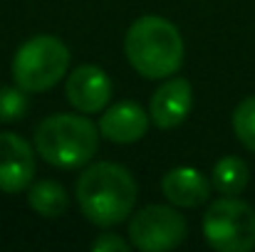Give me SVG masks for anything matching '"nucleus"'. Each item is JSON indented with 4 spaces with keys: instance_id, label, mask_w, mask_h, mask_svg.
I'll list each match as a JSON object with an SVG mask.
<instances>
[{
    "instance_id": "0eeeda50",
    "label": "nucleus",
    "mask_w": 255,
    "mask_h": 252,
    "mask_svg": "<svg viewBox=\"0 0 255 252\" xmlns=\"http://www.w3.org/2000/svg\"><path fill=\"white\" fill-rule=\"evenodd\" d=\"M35 178L32 146L17 134H0V190L7 195L22 193Z\"/></svg>"
},
{
    "instance_id": "6e6552de",
    "label": "nucleus",
    "mask_w": 255,
    "mask_h": 252,
    "mask_svg": "<svg viewBox=\"0 0 255 252\" xmlns=\"http://www.w3.org/2000/svg\"><path fill=\"white\" fill-rule=\"evenodd\" d=\"M67 99L82 114L102 111L112 99V80L104 70L94 65H82L67 77Z\"/></svg>"
},
{
    "instance_id": "1a4fd4ad",
    "label": "nucleus",
    "mask_w": 255,
    "mask_h": 252,
    "mask_svg": "<svg viewBox=\"0 0 255 252\" xmlns=\"http://www.w3.org/2000/svg\"><path fill=\"white\" fill-rule=\"evenodd\" d=\"M193 106V89L183 77H173L164 82L151 96L149 116L159 129H176L186 121Z\"/></svg>"
},
{
    "instance_id": "4468645a",
    "label": "nucleus",
    "mask_w": 255,
    "mask_h": 252,
    "mask_svg": "<svg viewBox=\"0 0 255 252\" xmlns=\"http://www.w3.org/2000/svg\"><path fill=\"white\" fill-rule=\"evenodd\" d=\"M233 131L238 141L255 154V94L243 99L233 111Z\"/></svg>"
},
{
    "instance_id": "f8f14e48",
    "label": "nucleus",
    "mask_w": 255,
    "mask_h": 252,
    "mask_svg": "<svg viewBox=\"0 0 255 252\" xmlns=\"http://www.w3.org/2000/svg\"><path fill=\"white\" fill-rule=\"evenodd\" d=\"M27 200H30V208L37 213V215H45V218H57L67 210V193L60 183L55 180H40L30 188L27 193Z\"/></svg>"
},
{
    "instance_id": "423d86ee",
    "label": "nucleus",
    "mask_w": 255,
    "mask_h": 252,
    "mask_svg": "<svg viewBox=\"0 0 255 252\" xmlns=\"http://www.w3.org/2000/svg\"><path fill=\"white\" fill-rule=\"evenodd\" d=\"M129 240L144 252L173 250L186 240V220L169 205H146L131 218Z\"/></svg>"
},
{
    "instance_id": "dca6fc26",
    "label": "nucleus",
    "mask_w": 255,
    "mask_h": 252,
    "mask_svg": "<svg viewBox=\"0 0 255 252\" xmlns=\"http://www.w3.org/2000/svg\"><path fill=\"white\" fill-rule=\"evenodd\" d=\"M92 250L94 252H129V245H127L119 235L107 233V235H102V238H97V240H94Z\"/></svg>"
},
{
    "instance_id": "39448f33",
    "label": "nucleus",
    "mask_w": 255,
    "mask_h": 252,
    "mask_svg": "<svg viewBox=\"0 0 255 252\" xmlns=\"http://www.w3.org/2000/svg\"><path fill=\"white\" fill-rule=\"evenodd\" d=\"M203 235L218 252H251L255 248V208L233 198H218L203 215Z\"/></svg>"
},
{
    "instance_id": "f257e3e1",
    "label": "nucleus",
    "mask_w": 255,
    "mask_h": 252,
    "mask_svg": "<svg viewBox=\"0 0 255 252\" xmlns=\"http://www.w3.org/2000/svg\"><path fill=\"white\" fill-rule=\"evenodd\" d=\"M77 203L89 223L99 228L119 225L136 203V180L119 164H94L77 180Z\"/></svg>"
},
{
    "instance_id": "ddd939ff",
    "label": "nucleus",
    "mask_w": 255,
    "mask_h": 252,
    "mask_svg": "<svg viewBox=\"0 0 255 252\" xmlns=\"http://www.w3.org/2000/svg\"><path fill=\"white\" fill-rule=\"evenodd\" d=\"M248 178H251V173H248L246 161H241L238 156H226L213 166L211 183L223 195H238L248 185Z\"/></svg>"
},
{
    "instance_id": "20e7f679",
    "label": "nucleus",
    "mask_w": 255,
    "mask_h": 252,
    "mask_svg": "<svg viewBox=\"0 0 255 252\" xmlns=\"http://www.w3.org/2000/svg\"><path fill=\"white\" fill-rule=\"evenodd\" d=\"M70 67V50L52 35H35L12 60V80L25 91H47L65 77Z\"/></svg>"
},
{
    "instance_id": "f03ea898",
    "label": "nucleus",
    "mask_w": 255,
    "mask_h": 252,
    "mask_svg": "<svg viewBox=\"0 0 255 252\" xmlns=\"http://www.w3.org/2000/svg\"><path fill=\"white\" fill-rule=\"evenodd\" d=\"M129 65L146 80H164L183 65V37L176 25L159 15L134 20L124 40Z\"/></svg>"
},
{
    "instance_id": "7ed1b4c3",
    "label": "nucleus",
    "mask_w": 255,
    "mask_h": 252,
    "mask_svg": "<svg viewBox=\"0 0 255 252\" xmlns=\"http://www.w3.org/2000/svg\"><path fill=\"white\" fill-rule=\"evenodd\" d=\"M99 146V126L87 116L52 114L35 129V151L57 168H80L89 164Z\"/></svg>"
},
{
    "instance_id": "9d476101",
    "label": "nucleus",
    "mask_w": 255,
    "mask_h": 252,
    "mask_svg": "<svg viewBox=\"0 0 255 252\" xmlns=\"http://www.w3.org/2000/svg\"><path fill=\"white\" fill-rule=\"evenodd\" d=\"M146 129H149V116L134 101L114 104L112 109H107L102 114V121H99L102 136L114 144H134V141L144 139Z\"/></svg>"
},
{
    "instance_id": "9b49d317",
    "label": "nucleus",
    "mask_w": 255,
    "mask_h": 252,
    "mask_svg": "<svg viewBox=\"0 0 255 252\" xmlns=\"http://www.w3.org/2000/svg\"><path fill=\"white\" fill-rule=\"evenodd\" d=\"M161 190L178 208H198L211 195L208 178L196 168H173L161 178Z\"/></svg>"
},
{
    "instance_id": "2eb2a0df",
    "label": "nucleus",
    "mask_w": 255,
    "mask_h": 252,
    "mask_svg": "<svg viewBox=\"0 0 255 252\" xmlns=\"http://www.w3.org/2000/svg\"><path fill=\"white\" fill-rule=\"evenodd\" d=\"M27 111V96L20 86H0V121H20Z\"/></svg>"
}]
</instances>
